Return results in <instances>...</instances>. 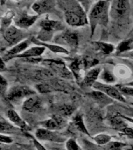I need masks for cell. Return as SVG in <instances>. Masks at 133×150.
<instances>
[{"mask_svg":"<svg viewBox=\"0 0 133 150\" xmlns=\"http://www.w3.org/2000/svg\"><path fill=\"white\" fill-rule=\"evenodd\" d=\"M111 2L106 0H98L93 4L88 13L89 24L90 27L91 37L98 25L106 26L109 23Z\"/></svg>","mask_w":133,"mask_h":150,"instance_id":"6da1fadb","label":"cell"},{"mask_svg":"<svg viewBox=\"0 0 133 150\" xmlns=\"http://www.w3.org/2000/svg\"><path fill=\"white\" fill-rule=\"evenodd\" d=\"M65 20L67 24L73 28H79L87 25L89 23L86 12L77 0L65 1Z\"/></svg>","mask_w":133,"mask_h":150,"instance_id":"7a4b0ae2","label":"cell"},{"mask_svg":"<svg viewBox=\"0 0 133 150\" xmlns=\"http://www.w3.org/2000/svg\"><path fill=\"white\" fill-rule=\"evenodd\" d=\"M39 25L41 30L36 38L40 41L44 42L50 41L55 32L65 30V26L62 22L48 17H45L40 21Z\"/></svg>","mask_w":133,"mask_h":150,"instance_id":"3957f363","label":"cell"},{"mask_svg":"<svg viewBox=\"0 0 133 150\" xmlns=\"http://www.w3.org/2000/svg\"><path fill=\"white\" fill-rule=\"evenodd\" d=\"M36 94L33 89L25 85H16L12 87L6 94L7 100L12 103H18L21 100H25L29 96Z\"/></svg>","mask_w":133,"mask_h":150,"instance_id":"277c9868","label":"cell"},{"mask_svg":"<svg viewBox=\"0 0 133 150\" xmlns=\"http://www.w3.org/2000/svg\"><path fill=\"white\" fill-rule=\"evenodd\" d=\"M130 9V0H112L110 6V17L114 21L123 20Z\"/></svg>","mask_w":133,"mask_h":150,"instance_id":"5b68a950","label":"cell"},{"mask_svg":"<svg viewBox=\"0 0 133 150\" xmlns=\"http://www.w3.org/2000/svg\"><path fill=\"white\" fill-rule=\"evenodd\" d=\"M2 34L5 41L11 45H15L20 43L28 36V34L26 31L15 25H11L6 28L2 31Z\"/></svg>","mask_w":133,"mask_h":150,"instance_id":"8992f818","label":"cell"},{"mask_svg":"<svg viewBox=\"0 0 133 150\" xmlns=\"http://www.w3.org/2000/svg\"><path fill=\"white\" fill-rule=\"evenodd\" d=\"M35 137L39 141L43 142H51L54 143H62L66 142V139L57 131L48 130L44 127L37 129L35 132Z\"/></svg>","mask_w":133,"mask_h":150,"instance_id":"52a82bcc","label":"cell"},{"mask_svg":"<svg viewBox=\"0 0 133 150\" xmlns=\"http://www.w3.org/2000/svg\"><path fill=\"white\" fill-rule=\"evenodd\" d=\"M93 88L95 90L102 91L114 100L121 102V103H125L126 102L125 98L124 97L123 94L121 93L117 86H112L111 84L97 81L93 85Z\"/></svg>","mask_w":133,"mask_h":150,"instance_id":"ba28073f","label":"cell"},{"mask_svg":"<svg viewBox=\"0 0 133 150\" xmlns=\"http://www.w3.org/2000/svg\"><path fill=\"white\" fill-rule=\"evenodd\" d=\"M67 119L66 117L59 114H55L51 116V118L45 120L44 121L40 122L42 127L51 131H58L63 129L67 126Z\"/></svg>","mask_w":133,"mask_h":150,"instance_id":"9c48e42d","label":"cell"},{"mask_svg":"<svg viewBox=\"0 0 133 150\" xmlns=\"http://www.w3.org/2000/svg\"><path fill=\"white\" fill-rule=\"evenodd\" d=\"M43 64L50 67L52 70L56 72L61 77L65 78H72V74L67 67L65 66V63L61 60H55V59H44L43 60Z\"/></svg>","mask_w":133,"mask_h":150,"instance_id":"30bf717a","label":"cell"},{"mask_svg":"<svg viewBox=\"0 0 133 150\" xmlns=\"http://www.w3.org/2000/svg\"><path fill=\"white\" fill-rule=\"evenodd\" d=\"M58 42H64L70 50L76 51L79 45V36L76 32H72L71 30H66L58 35L55 39Z\"/></svg>","mask_w":133,"mask_h":150,"instance_id":"8fae6325","label":"cell"},{"mask_svg":"<svg viewBox=\"0 0 133 150\" xmlns=\"http://www.w3.org/2000/svg\"><path fill=\"white\" fill-rule=\"evenodd\" d=\"M31 42H32L31 38H27V39H25L23 42H21L19 44L15 45L5 53L4 56H2V59L4 60L5 62H6L12 59L16 58V56L21 54L28 49V46L30 45Z\"/></svg>","mask_w":133,"mask_h":150,"instance_id":"7c38bea8","label":"cell"},{"mask_svg":"<svg viewBox=\"0 0 133 150\" xmlns=\"http://www.w3.org/2000/svg\"><path fill=\"white\" fill-rule=\"evenodd\" d=\"M55 6V0H37L33 3V11H34L38 16L50 13Z\"/></svg>","mask_w":133,"mask_h":150,"instance_id":"4fadbf2b","label":"cell"},{"mask_svg":"<svg viewBox=\"0 0 133 150\" xmlns=\"http://www.w3.org/2000/svg\"><path fill=\"white\" fill-rule=\"evenodd\" d=\"M38 17L39 16L37 14L32 15V16L27 13L21 14L17 18L14 20V23L17 28L23 29V30H27L37 21Z\"/></svg>","mask_w":133,"mask_h":150,"instance_id":"5bb4252c","label":"cell"},{"mask_svg":"<svg viewBox=\"0 0 133 150\" xmlns=\"http://www.w3.org/2000/svg\"><path fill=\"white\" fill-rule=\"evenodd\" d=\"M101 71H102L101 68L96 67L89 70L83 77V80L81 81L82 86L93 87V84H95L98 78L100 77Z\"/></svg>","mask_w":133,"mask_h":150,"instance_id":"9a60e30c","label":"cell"},{"mask_svg":"<svg viewBox=\"0 0 133 150\" xmlns=\"http://www.w3.org/2000/svg\"><path fill=\"white\" fill-rule=\"evenodd\" d=\"M41 108V99L34 94L23 102V109L30 112H35Z\"/></svg>","mask_w":133,"mask_h":150,"instance_id":"2e32d148","label":"cell"},{"mask_svg":"<svg viewBox=\"0 0 133 150\" xmlns=\"http://www.w3.org/2000/svg\"><path fill=\"white\" fill-rule=\"evenodd\" d=\"M69 67L70 71L72 72V74H73V76H74L77 81H80V79H81L82 81V80H83V78H82L83 71L84 70H86L83 57L75 59L74 60H72L71 63L69 65Z\"/></svg>","mask_w":133,"mask_h":150,"instance_id":"e0dca14e","label":"cell"},{"mask_svg":"<svg viewBox=\"0 0 133 150\" xmlns=\"http://www.w3.org/2000/svg\"><path fill=\"white\" fill-rule=\"evenodd\" d=\"M31 41L32 43L35 44L36 45H40V46L44 47L45 49H49L50 51L54 52V53H58V54H69V51L67 49H65V47L61 46L59 45H55V44H51V43H48V42H41L35 37L31 38Z\"/></svg>","mask_w":133,"mask_h":150,"instance_id":"ac0fdd59","label":"cell"},{"mask_svg":"<svg viewBox=\"0 0 133 150\" xmlns=\"http://www.w3.org/2000/svg\"><path fill=\"white\" fill-rule=\"evenodd\" d=\"M87 96H90L91 98H93V100H95L96 103H97L100 107H105L108 105H111L113 103V98L98 90H94L93 91L88 92Z\"/></svg>","mask_w":133,"mask_h":150,"instance_id":"d6986e66","label":"cell"},{"mask_svg":"<svg viewBox=\"0 0 133 150\" xmlns=\"http://www.w3.org/2000/svg\"><path fill=\"white\" fill-rule=\"evenodd\" d=\"M107 121L112 128L118 131L119 132L122 131L124 128L128 127V121L120 113L109 117L107 118Z\"/></svg>","mask_w":133,"mask_h":150,"instance_id":"ffe728a7","label":"cell"},{"mask_svg":"<svg viewBox=\"0 0 133 150\" xmlns=\"http://www.w3.org/2000/svg\"><path fill=\"white\" fill-rule=\"evenodd\" d=\"M6 117L9 119V120L13 124L18 128H20L21 130H23L24 131H27V129L28 128L27 124L26 123L25 120L22 119V117L17 113V112L13 110H9L6 112Z\"/></svg>","mask_w":133,"mask_h":150,"instance_id":"44dd1931","label":"cell"},{"mask_svg":"<svg viewBox=\"0 0 133 150\" xmlns=\"http://www.w3.org/2000/svg\"><path fill=\"white\" fill-rule=\"evenodd\" d=\"M45 48L40 45H36V46L31 47L30 49H27V50L22 52L21 54L16 56V58H21L25 59L29 58H38L41 57L42 54L45 51Z\"/></svg>","mask_w":133,"mask_h":150,"instance_id":"7402d4cb","label":"cell"},{"mask_svg":"<svg viewBox=\"0 0 133 150\" xmlns=\"http://www.w3.org/2000/svg\"><path fill=\"white\" fill-rule=\"evenodd\" d=\"M93 45L95 49L103 55H110L114 52L116 49L113 44L103 42H94Z\"/></svg>","mask_w":133,"mask_h":150,"instance_id":"603a6c76","label":"cell"},{"mask_svg":"<svg viewBox=\"0 0 133 150\" xmlns=\"http://www.w3.org/2000/svg\"><path fill=\"white\" fill-rule=\"evenodd\" d=\"M72 124L76 128L77 131L81 132V133L85 134H86L89 137H90V134L89 133L88 130H87L86 125H85L83 118L82 115L77 114L72 120Z\"/></svg>","mask_w":133,"mask_h":150,"instance_id":"cb8c5ba5","label":"cell"},{"mask_svg":"<svg viewBox=\"0 0 133 150\" xmlns=\"http://www.w3.org/2000/svg\"><path fill=\"white\" fill-rule=\"evenodd\" d=\"M15 12L13 10H8L5 13L1 19V30L2 32L6 28L11 26V23L15 17Z\"/></svg>","mask_w":133,"mask_h":150,"instance_id":"d4e9b609","label":"cell"},{"mask_svg":"<svg viewBox=\"0 0 133 150\" xmlns=\"http://www.w3.org/2000/svg\"><path fill=\"white\" fill-rule=\"evenodd\" d=\"M0 131L1 134H6L12 133L13 131H17V128L15 125H13V124H10L9 121H7L6 120L1 117L0 120Z\"/></svg>","mask_w":133,"mask_h":150,"instance_id":"484cf974","label":"cell"},{"mask_svg":"<svg viewBox=\"0 0 133 150\" xmlns=\"http://www.w3.org/2000/svg\"><path fill=\"white\" fill-rule=\"evenodd\" d=\"M101 81L105 82V84H111L112 83H114V82L117 81L116 76L111 73L110 70H104L103 71H101V74L100 75V77H99Z\"/></svg>","mask_w":133,"mask_h":150,"instance_id":"4316f807","label":"cell"},{"mask_svg":"<svg viewBox=\"0 0 133 150\" xmlns=\"http://www.w3.org/2000/svg\"><path fill=\"white\" fill-rule=\"evenodd\" d=\"M93 139L97 145L104 146L111 142V136L107 134H98L93 137Z\"/></svg>","mask_w":133,"mask_h":150,"instance_id":"83f0119b","label":"cell"},{"mask_svg":"<svg viewBox=\"0 0 133 150\" xmlns=\"http://www.w3.org/2000/svg\"><path fill=\"white\" fill-rule=\"evenodd\" d=\"M125 146H127V144L125 143L111 141V142L103 146V148L104 150H122Z\"/></svg>","mask_w":133,"mask_h":150,"instance_id":"f1b7e54d","label":"cell"},{"mask_svg":"<svg viewBox=\"0 0 133 150\" xmlns=\"http://www.w3.org/2000/svg\"><path fill=\"white\" fill-rule=\"evenodd\" d=\"M75 110H76V109H75L72 105H63L59 107V110H58V112H59V113H58V114L61 115V116H63V117H70V116L73 113Z\"/></svg>","mask_w":133,"mask_h":150,"instance_id":"f546056e","label":"cell"},{"mask_svg":"<svg viewBox=\"0 0 133 150\" xmlns=\"http://www.w3.org/2000/svg\"><path fill=\"white\" fill-rule=\"evenodd\" d=\"M84 62V66H85V68L86 70H90L92 68L95 67L96 65H97V63L99 61L96 59L93 58L90 56H86L83 57Z\"/></svg>","mask_w":133,"mask_h":150,"instance_id":"4dcf8cb0","label":"cell"},{"mask_svg":"<svg viewBox=\"0 0 133 150\" xmlns=\"http://www.w3.org/2000/svg\"><path fill=\"white\" fill-rule=\"evenodd\" d=\"M65 149L66 150H83L79 144L76 142V139L73 138H69L65 142Z\"/></svg>","mask_w":133,"mask_h":150,"instance_id":"1f68e13d","label":"cell"},{"mask_svg":"<svg viewBox=\"0 0 133 150\" xmlns=\"http://www.w3.org/2000/svg\"><path fill=\"white\" fill-rule=\"evenodd\" d=\"M24 134H25L26 136H27L28 138H30V139L32 140L33 144H34V147L36 148V149L37 150H48L46 148L44 147V145H42L41 143L40 142V141L38 140L36 137H34V136L33 135V134H29L28 132H27V131L24 132Z\"/></svg>","mask_w":133,"mask_h":150,"instance_id":"d6a6232c","label":"cell"},{"mask_svg":"<svg viewBox=\"0 0 133 150\" xmlns=\"http://www.w3.org/2000/svg\"><path fill=\"white\" fill-rule=\"evenodd\" d=\"M36 88L40 93H49V92H51V91H54L53 87H51V85H49L48 84H46V83H41V84H38L36 85Z\"/></svg>","mask_w":133,"mask_h":150,"instance_id":"836d02e7","label":"cell"},{"mask_svg":"<svg viewBox=\"0 0 133 150\" xmlns=\"http://www.w3.org/2000/svg\"><path fill=\"white\" fill-rule=\"evenodd\" d=\"M117 87L122 94L133 97V87L128 86L126 84H124V85L119 84V85H117Z\"/></svg>","mask_w":133,"mask_h":150,"instance_id":"e575fe53","label":"cell"},{"mask_svg":"<svg viewBox=\"0 0 133 150\" xmlns=\"http://www.w3.org/2000/svg\"><path fill=\"white\" fill-rule=\"evenodd\" d=\"M7 87H8L7 80L3 77V75H1V80H0V91H1L2 95L6 94Z\"/></svg>","mask_w":133,"mask_h":150,"instance_id":"d590c367","label":"cell"},{"mask_svg":"<svg viewBox=\"0 0 133 150\" xmlns=\"http://www.w3.org/2000/svg\"><path fill=\"white\" fill-rule=\"evenodd\" d=\"M77 2L81 5L82 7L85 9V11H90L91 6V2L92 0H77Z\"/></svg>","mask_w":133,"mask_h":150,"instance_id":"8d00e7d4","label":"cell"},{"mask_svg":"<svg viewBox=\"0 0 133 150\" xmlns=\"http://www.w3.org/2000/svg\"><path fill=\"white\" fill-rule=\"evenodd\" d=\"M13 142V139L6 134H1L0 135V142L2 144H11Z\"/></svg>","mask_w":133,"mask_h":150,"instance_id":"74e56055","label":"cell"},{"mask_svg":"<svg viewBox=\"0 0 133 150\" xmlns=\"http://www.w3.org/2000/svg\"><path fill=\"white\" fill-rule=\"evenodd\" d=\"M120 133L126 136V137H128L129 138L133 139V128H132L130 127H127L125 128H124L122 131H120Z\"/></svg>","mask_w":133,"mask_h":150,"instance_id":"f35d334b","label":"cell"},{"mask_svg":"<svg viewBox=\"0 0 133 150\" xmlns=\"http://www.w3.org/2000/svg\"><path fill=\"white\" fill-rule=\"evenodd\" d=\"M121 56H122V57H125V59H128L133 60V50L126 52L125 53L121 54Z\"/></svg>","mask_w":133,"mask_h":150,"instance_id":"ab89813d","label":"cell"},{"mask_svg":"<svg viewBox=\"0 0 133 150\" xmlns=\"http://www.w3.org/2000/svg\"><path fill=\"white\" fill-rule=\"evenodd\" d=\"M124 62L125 63V65L129 67V69L131 70V72H132L133 74V60L128 59H125Z\"/></svg>","mask_w":133,"mask_h":150,"instance_id":"60d3db41","label":"cell"},{"mask_svg":"<svg viewBox=\"0 0 133 150\" xmlns=\"http://www.w3.org/2000/svg\"><path fill=\"white\" fill-rule=\"evenodd\" d=\"M121 116H122V117H123L124 118L127 120V121L133 124V117H128V116H125V115H122V114H121Z\"/></svg>","mask_w":133,"mask_h":150,"instance_id":"b9f144b4","label":"cell"},{"mask_svg":"<svg viewBox=\"0 0 133 150\" xmlns=\"http://www.w3.org/2000/svg\"><path fill=\"white\" fill-rule=\"evenodd\" d=\"M126 39L131 40V41L133 42V26H132V30H131L130 33H129L128 36L126 37Z\"/></svg>","mask_w":133,"mask_h":150,"instance_id":"7bdbcfd3","label":"cell"},{"mask_svg":"<svg viewBox=\"0 0 133 150\" xmlns=\"http://www.w3.org/2000/svg\"><path fill=\"white\" fill-rule=\"evenodd\" d=\"M5 70V61L1 59V71H3Z\"/></svg>","mask_w":133,"mask_h":150,"instance_id":"ee69618b","label":"cell"},{"mask_svg":"<svg viewBox=\"0 0 133 150\" xmlns=\"http://www.w3.org/2000/svg\"><path fill=\"white\" fill-rule=\"evenodd\" d=\"M1 150H14V149H11V148H4L3 147V146H2V147H1Z\"/></svg>","mask_w":133,"mask_h":150,"instance_id":"f6af8a7d","label":"cell"},{"mask_svg":"<svg viewBox=\"0 0 133 150\" xmlns=\"http://www.w3.org/2000/svg\"><path fill=\"white\" fill-rule=\"evenodd\" d=\"M126 85H128V86H132L133 87V81H132L131 82H128V83H127V84H125Z\"/></svg>","mask_w":133,"mask_h":150,"instance_id":"bcb514c9","label":"cell"},{"mask_svg":"<svg viewBox=\"0 0 133 150\" xmlns=\"http://www.w3.org/2000/svg\"><path fill=\"white\" fill-rule=\"evenodd\" d=\"M50 150H63V149H60V148L54 147V148H51V149Z\"/></svg>","mask_w":133,"mask_h":150,"instance_id":"7dc6e473","label":"cell"},{"mask_svg":"<svg viewBox=\"0 0 133 150\" xmlns=\"http://www.w3.org/2000/svg\"><path fill=\"white\" fill-rule=\"evenodd\" d=\"M129 110L131 111V115H132L131 117H133V109L132 108H131V109H129Z\"/></svg>","mask_w":133,"mask_h":150,"instance_id":"c3c4849f","label":"cell"},{"mask_svg":"<svg viewBox=\"0 0 133 150\" xmlns=\"http://www.w3.org/2000/svg\"><path fill=\"white\" fill-rule=\"evenodd\" d=\"M6 2V0H1V5H4V3L5 2Z\"/></svg>","mask_w":133,"mask_h":150,"instance_id":"681fc988","label":"cell"},{"mask_svg":"<svg viewBox=\"0 0 133 150\" xmlns=\"http://www.w3.org/2000/svg\"><path fill=\"white\" fill-rule=\"evenodd\" d=\"M130 105H132V106H133V103H130Z\"/></svg>","mask_w":133,"mask_h":150,"instance_id":"f907efd6","label":"cell"},{"mask_svg":"<svg viewBox=\"0 0 133 150\" xmlns=\"http://www.w3.org/2000/svg\"><path fill=\"white\" fill-rule=\"evenodd\" d=\"M14 1H19V0H14Z\"/></svg>","mask_w":133,"mask_h":150,"instance_id":"816d5d0a","label":"cell"}]
</instances>
